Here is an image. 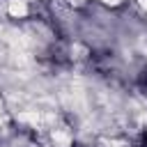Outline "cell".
<instances>
[{"instance_id": "obj_2", "label": "cell", "mask_w": 147, "mask_h": 147, "mask_svg": "<svg viewBox=\"0 0 147 147\" xmlns=\"http://www.w3.org/2000/svg\"><path fill=\"white\" fill-rule=\"evenodd\" d=\"M140 147H147V131L142 133V140H140Z\"/></svg>"}, {"instance_id": "obj_1", "label": "cell", "mask_w": 147, "mask_h": 147, "mask_svg": "<svg viewBox=\"0 0 147 147\" xmlns=\"http://www.w3.org/2000/svg\"><path fill=\"white\" fill-rule=\"evenodd\" d=\"M138 85H140V90L147 94V71H142V74H140V78H138Z\"/></svg>"}]
</instances>
